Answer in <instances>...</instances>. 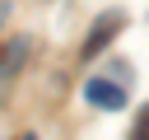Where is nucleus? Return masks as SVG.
Here are the masks:
<instances>
[{
	"label": "nucleus",
	"instance_id": "obj_1",
	"mask_svg": "<svg viewBox=\"0 0 149 140\" xmlns=\"http://www.w3.org/2000/svg\"><path fill=\"white\" fill-rule=\"evenodd\" d=\"M84 98H88L93 107L116 112V107H126V84H121V79H107V75H93V79L84 84Z\"/></svg>",
	"mask_w": 149,
	"mask_h": 140
},
{
	"label": "nucleus",
	"instance_id": "obj_2",
	"mask_svg": "<svg viewBox=\"0 0 149 140\" xmlns=\"http://www.w3.org/2000/svg\"><path fill=\"white\" fill-rule=\"evenodd\" d=\"M116 28H121V14H112V19H98V23H93V33H88V42L79 47V56H98V51L107 47V37H112Z\"/></svg>",
	"mask_w": 149,
	"mask_h": 140
},
{
	"label": "nucleus",
	"instance_id": "obj_3",
	"mask_svg": "<svg viewBox=\"0 0 149 140\" xmlns=\"http://www.w3.org/2000/svg\"><path fill=\"white\" fill-rule=\"evenodd\" d=\"M130 140H149V107L135 117V131H130Z\"/></svg>",
	"mask_w": 149,
	"mask_h": 140
},
{
	"label": "nucleus",
	"instance_id": "obj_4",
	"mask_svg": "<svg viewBox=\"0 0 149 140\" xmlns=\"http://www.w3.org/2000/svg\"><path fill=\"white\" fill-rule=\"evenodd\" d=\"M23 140H33V135H23Z\"/></svg>",
	"mask_w": 149,
	"mask_h": 140
}]
</instances>
